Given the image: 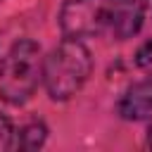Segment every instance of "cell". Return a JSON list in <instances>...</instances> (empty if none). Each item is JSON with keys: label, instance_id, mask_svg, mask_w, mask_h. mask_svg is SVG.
Wrapping results in <instances>:
<instances>
[{"label": "cell", "instance_id": "obj_1", "mask_svg": "<svg viewBox=\"0 0 152 152\" xmlns=\"http://www.w3.org/2000/svg\"><path fill=\"white\" fill-rule=\"evenodd\" d=\"M147 0H64L57 10V26L69 38L114 40L135 38L145 24Z\"/></svg>", "mask_w": 152, "mask_h": 152}, {"label": "cell", "instance_id": "obj_2", "mask_svg": "<svg viewBox=\"0 0 152 152\" xmlns=\"http://www.w3.org/2000/svg\"><path fill=\"white\" fill-rule=\"evenodd\" d=\"M95 69L93 52L81 38L62 36V40L43 59V88L52 102L74 100Z\"/></svg>", "mask_w": 152, "mask_h": 152}, {"label": "cell", "instance_id": "obj_3", "mask_svg": "<svg viewBox=\"0 0 152 152\" xmlns=\"http://www.w3.org/2000/svg\"><path fill=\"white\" fill-rule=\"evenodd\" d=\"M43 48L33 38L14 40L0 57V100L24 107L43 86Z\"/></svg>", "mask_w": 152, "mask_h": 152}, {"label": "cell", "instance_id": "obj_4", "mask_svg": "<svg viewBox=\"0 0 152 152\" xmlns=\"http://www.w3.org/2000/svg\"><path fill=\"white\" fill-rule=\"evenodd\" d=\"M116 114L124 121L152 119V76L133 81L116 100Z\"/></svg>", "mask_w": 152, "mask_h": 152}, {"label": "cell", "instance_id": "obj_5", "mask_svg": "<svg viewBox=\"0 0 152 152\" xmlns=\"http://www.w3.org/2000/svg\"><path fill=\"white\" fill-rule=\"evenodd\" d=\"M48 135H50V128L43 119H31L21 126L14 128V142H12V150H43L45 142H48Z\"/></svg>", "mask_w": 152, "mask_h": 152}, {"label": "cell", "instance_id": "obj_6", "mask_svg": "<svg viewBox=\"0 0 152 152\" xmlns=\"http://www.w3.org/2000/svg\"><path fill=\"white\" fill-rule=\"evenodd\" d=\"M133 64L142 71H152V38H147L138 45V50L133 52Z\"/></svg>", "mask_w": 152, "mask_h": 152}, {"label": "cell", "instance_id": "obj_7", "mask_svg": "<svg viewBox=\"0 0 152 152\" xmlns=\"http://www.w3.org/2000/svg\"><path fill=\"white\" fill-rule=\"evenodd\" d=\"M14 124H12V119L5 114V112H0V152H5V150H12V142H14Z\"/></svg>", "mask_w": 152, "mask_h": 152}, {"label": "cell", "instance_id": "obj_8", "mask_svg": "<svg viewBox=\"0 0 152 152\" xmlns=\"http://www.w3.org/2000/svg\"><path fill=\"white\" fill-rule=\"evenodd\" d=\"M145 145L152 150V119H147V133H145Z\"/></svg>", "mask_w": 152, "mask_h": 152}]
</instances>
